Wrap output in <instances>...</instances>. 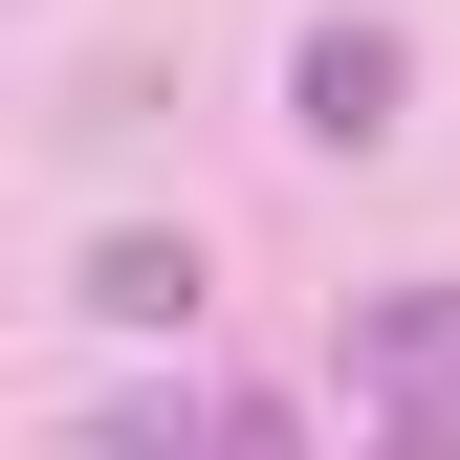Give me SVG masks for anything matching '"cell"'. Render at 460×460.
Listing matches in <instances>:
<instances>
[{
    "mask_svg": "<svg viewBox=\"0 0 460 460\" xmlns=\"http://www.w3.org/2000/svg\"><path fill=\"white\" fill-rule=\"evenodd\" d=\"M285 132H307V154H373V132H394V22H307V66H285Z\"/></svg>",
    "mask_w": 460,
    "mask_h": 460,
    "instance_id": "cell-1",
    "label": "cell"
}]
</instances>
